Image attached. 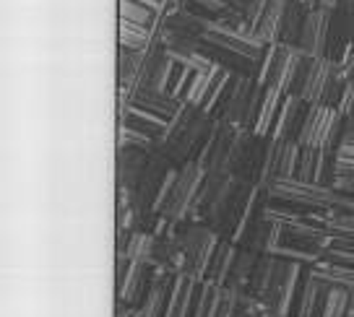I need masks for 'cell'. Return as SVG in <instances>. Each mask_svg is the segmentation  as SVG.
I'll return each instance as SVG.
<instances>
[{
    "instance_id": "cell-1",
    "label": "cell",
    "mask_w": 354,
    "mask_h": 317,
    "mask_svg": "<svg viewBox=\"0 0 354 317\" xmlns=\"http://www.w3.org/2000/svg\"><path fill=\"white\" fill-rule=\"evenodd\" d=\"M261 99H263V86H258L253 76L234 73L214 115L224 117L237 128H250L253 131L258 110H261Z\"/></svg>"
},
{
    "instance_id": "cell-2",
    "label": "cell",
    "mask_w": 354,
    "mask_h": 317,
    "mask_svg": "<svg viewBox=\"0 0 354 317\" xmlns=\"http://www.w3.org/2000/svg\"><path fill=\"white\" fill-rule=\"evenodd\" d=\"M266 195L279 203L302 208V211H331L336 203L333 187L308 182L299 177H274L266 187Z\"/></svg>"
},
{
    "instance_id": "cell-3",
    "label": "cell",
    "mask_w": 354,
    "mask_h": 317,
    "mask_svg": "<svg viewBox=\"0 0 354 317\" xmlns=\"http://www.w3.org/2000/svg\"><path fill=\"white\" fill-rule=\"evenodd\" d=\"M344 133V115L328 104H308V115L297 135L299 146L336 151Z\"/></svg>"
},
{
    "instance_id": "cell-4",
    "label": "cell",
    "mask_w": 354,
    "mask_h": 317,
    "mask_svg": "<svg viewBox=\"0 0 354 317\" xmlns=\"http://www.w3.org/2000/svg\"><path fill=\"white\" fill-rule=\"evenodd\" d=\"M203 177H206V169L201 166L198 159H190V162H185V164L180 166L175 190H172V195H169L165 211H162L159 216H165V219L169 221V224H175V227L188 219L190 211H193V203H196V198H198Z\"/></svg>"
},
{
    "instance_id": "cell-5",
    "label": "cell",
    "mask_w": 354,
    "mask_h": 317,
    "mask_svg": "<svg viewBox=\"0 0 354 317\" xmlns=\"http://www.w3.org/2000/svg\"><path fill=\"white\" fill-rule=\"evenodd\" d=\"M328 39H331V11L321 6L310 8L299 37V50L310 57H323L328 52Z\"/></svg>"
},
{
    "instance_id": "cell-6",
    "label": "cell",
    "mask_w": 354,
    "mask_h": 317,
    "mask_svg": "<svg viewBox=\"0 0 354 317\" xmlns=\"http://www.w3.org/2000/svg\"><path fill=\"white\" fill-rule=\"evenodd\" d=\"M305 115H308V104L297 97V94H287L284 102H281V110L277 115V122L271 128V138L277 141H284V138H295L297 141L299 131H302V122H305Z\"/></svg>"
},
{
    "instance_id": "cell-7",
    "label": "cell",
    "mask_w": 354,
    "mask_h": 317,
    "mask_svg": "<svg viewBox=\"0 0 354 317\" xmlns=\"http://www.w3.org/2000/svg\"><path fill=\"white\" fill-rule=\"evenodd\" d=\"M151 151L136 148V146H118V187L133 190L138 185V180L144 177L149 166Z\"/></svg>"
},
{
    "instance_id": "cell-8",
    "label": "cell",
    "mask_w": 354,
    "mask_h": 317,
    "mask_svg": "<svg viewBox=\"0 0 354 317\" xmlns=\"http://www.w3.org/2000/svg\"><path fill=\"white\" fill-rule=\"evenodd\" d=\"M333 70H336V63H333L331 57H326V55L313 57V66H310L308 81H305V86H302L299 99H302L305 104H323V97H326L328 84H331Z\"/></svg>"
},
{
    "instance_id": "cell-9",
    "label": "cell",
    "mask_w": 354,
    "mask_h": 317,
    "mask_svg": "<svg viewBox=\"0 0 354 317\" xmlns=\"http://www.w3.org/2000/svg\"><path fill=\"white\" fill-rule=\"evenodd\" d=\"M180 102H183V99H177L169 88H167V91H154V88H133L131 91V104L141 107V110L154 112V115L165 117V120H169V117L180 110Z\"/></svg>"
},
{
    "instance_id": "cell-10",
    "label": "cell",
    "mask_w": 354,
    "mask_h": 317,
    "mask_svg": "<svg viewBox=\"0 0 354 317\" xmlns=\"http://www.w3.org/2000/svg\"><path fill=\"white\" fill-rule=\"evenodd\" d=\"M196 286H198L196 278H190V276H185V273H175L172 291H169V299H167L165 317H188L190 305H193V294H196Z\"/></svg>"
},
{
    "instance_id": "cell-11",
    "label": "cell",
    "mask_w": 354,
    "mask_h": 317,
    "mask_svg": "<svg viewBox=\"0 0 354 317\" xmlns=\"http://www.w3.org/2000/svg\"><path fill=\"white\" fill-rule=\"evenodd\" d=\"M328 284H323L321 278H315V276L310 273L308 281H305V291L299 296V302L295 307V317H321L323 312V305H326V299H328Z\"/></svg>"
},
{
    "instance_id": "cell-12",
    "label": "cell",
    "mask_w": 354,
    "mask_h": 317,
    "mask_svg": "<svg viewBox=\"0 0 354 317\" xmlns=\"http://www.w3.org/2000/svg\"><path fill=\"white\" fill-rule=\"evenodd\" d=\"M284 91L277 86H266L263 88V99H261V110H258V117H255L253 133L258 138H268V133L277 122V115L281 110V102H284Z\"/></svg>"
},
{
    "instance_id": "cell-13",
    "label": "cell",
    "mask_w": 354,
    "mask_h": 317,
    "mask_svg": "<svg viewBox=\"0 0 354 317\" xmlns=\"http://www.w3.org/2000/svg\"><path fill=\"white\" fill-rule=\"evenodd\" d=\"M289 0H268L263 11V19L258 23V37L263 39L266 44L281 42V26H284V13H287Z\"/></svg>"
},
{
    "instance_id": "cell-14",
    "label": "cell",
    "mask_w": 354,
    "mask_h": 317,
    "mask_svg": "<svg viewBox=\"0 0 354 317\" xmlns=\"http://www.w3.org/2000/svg\"><path fill=\"white\" fill-rule=\"evenodd\" d=\"M310 273L315 276V278H321L323 284L336 286V289H346V291L354 296V268L352 265H342V262H333V260L331 262L318 260Z\"/></svg>"
},
{
    "instance_id": "cell-15",
    "label": "cell",
    "mask_w": 354,
    "mask_h": 317,
    "mask_svg": "<svg viewBox=\"0 0 354 317\" xmlns=\"http://www.w3.org/2000/svg\"><path fill=\"white\" fill-rule=\"evenodd\" d=\"M144 55L146 50H128V47H120L118 52V86L133 91L136 84H138V73H141V66H144Z\"/></svg>"
},
{
    "instance_id": "cell-16",
    "label": "cell",
    "mask_w": 354,
    "mask_h": 317,
    "mask_svg": "<svg viewBox=\"0 0 354 317\" xmlns=\"http://www.w3.org/2000/svg\"><path fill=\"white\" fill-rule=\"evenodd\" d=\"M299 273H302V262L289 260L287 278H284V286H281V294H279L277 309H274V315H277V317H289V315H292V309H295V305H297Z\"/></svg>"
},
{
    "instance_id": "cell-17",
    "label": "cell",
    "mask_w": 354,
    "mask_h": 317,
    "mask_svg": "<svg viewBox=\"0 0 354 317\" xmlns=\"http://www.w3.org/2000/svg\"><path fill=\"white\" fill-rule=\"evenodd\" d=\"M234 258H237V252H234L232 242L221 240L216 252H214V258H211L209 276H206V278H214L219 286H224L227 284V278H230V273H232Z\"/></svg>"
},
{
    "instance_id": "cell-18",
    "label": "cell",
    "mask_w": 354,
    "mask_h": 317,
    "mask_svg": "<svg viewBox=\"0 0 354 317\" xmlns=\"http://www.w3.org/2000/svg\"><path fill=\"white\" fill-rule=\"evenodd\" d=\"M305 16H308V8H305L302 3H297V0H289L287 13H284V26H281V42L292 44V47H299Z\"/></svg>"
},
{
    "instance_id": "cell-19",
    "label": "cell",
    "mask_w": 354,
    "mask_h": 317,
    "mask_svg": "<svg viewBox=\"0 0 354 317\" xmlns=\"http://www.w3.org/2000/svg\"><path fill=\"white\" fill-rule=\"evenodd\" d=\"M154 34H156L154 26H144V23L120 19V47H128V50H146V47L151 44V39H154Z\"/></svg>"
},
{
    "instance_id": "cell-20",
    "label": "cell",
    "mask_w": 354,
    "mask_h": 317,
    "mask_svg": "<svg viewBox=\"0 0 354 317\" xmlns=\"http://www.w3.org/2000/svg\"><path fill=\"white\" fill-rule=\"evenodd\" d=\"M221 66H214L209 68V70H196L193 73V81H190L188 91H185V102H190V104H196V107H203V102H206V97H209V88L211 84H214V78L219 76Z\"/></svg>"
},
{
    "instance_id": "cell-21",
    "label": "cell",
    "mask_w": 354,
    "mask_h": 317,
    "mask_svg": "<svg viewBox=\"0 0 354 317\" xmlns=\"http://www.w3.org/2000/svg\"><path fill=\"white\" fill-rule=\"evenodd\" d=\"M219 302H221V286L214 278H206L201 284V294L193 309V317H219Z\"/></svg>"
},
{
    "instance_id": "cell-22",
    "label": "cell",
    "mask_w": 354,
    "mask_h": 317,
    "mask_svg": "<svg viewBox=\"0 0 354 317\" xmlns=\"http://www.w3.org/2000/svg\"><path fill=\"white\" fill-rule=\"evenodd\" d=\"M118 11H120V19L125 21H136V23H144V26H159V13L151 11V8H146L141 3H136V0H120L118 3Z\"/></svg>"
},
{
    "instance_id": "cell-23",
    "label": "cell",
    "mask_w": 354,
    "mask_h": 317,
    "mask_svg": "<svg viewBox=\"0 0 354 317\" xmlns=\"http://www.w3.org/2000/svg\"><path fill=\"white\" fill-rule=\"evenodd\" d=\"M349 302H352V294H349L346 289L331 286L328 299H326V305H323L321 317H346L349 315Z\"/></svg>"
},
{
    "instance_id": "cell-24",
    "label": "cell",
    "mask_w": 354,
    "mask_h": 317,
    "mask_svg": "<svg viewBox=\"0 0 354 317\" xmlns=\"http://www.w3.org/2000/svg\"><path fill=\"white\" fill-rule=\"evenodd\" d=\"M232 76H234L232 70L221 68L219 76L214 78V84H211L209 97H206V102H203V107H201V110L209 112V115H214V112H216V107H219V102H221V97H224V91H227V86H230V78H232Z\"/></svg>"
},
{
    "instance_id": "cell-25",
    "label": "cell",
    "mask_w": 354,
    "mask_h": 317,
    "mask_svg": "<svg viewBox=\"0 0 354 317\" xmlns=\"http://www.w3.org/2000/svg\"><path fill=\"white\" fill-rule=\"evenodd\" d=\"M193 73H196V70H190L188 66H180V63H175V68H172V76H169V91H172L177 99L185 97L190 81H193Z\"/></svg>"
},
{
    "instance_id": "cell-26",
    "label": "cell",
    "mask_w": 354,
    "mask_h": 317,
    "mask_svg": "<svg viewBox=\"0 0 354 317\" xmlns=\"http://www.w3.org/2000/svg\"><path fill=\"white\" fill-rule=\"evenodd\" d=\"M266 6H268V0H248V6H245V21H248V26L250 29H258V23H261V19H263V11H266Z\"/></svg>"
},
{
    "instance_id": "cell-27",
    "label": "cell",
    "mask_w": 354,
    "mask_h": 317,
    "mask_svg": "<svg viewBox=\"0 0 354 317\" xmlns=\"http://www.w3.org/2000/svg\"><path fill=\"white\" fill-rule=\"evenodd\" d=\"M333 211L354 213V195H349V193H339V190H336V203H333Z\"/></svg>"
},
{
    "instance_id": "cell-28",
    "label": "cell",
    "mask_w": 354,
    "mask_h": 317,
    "mask_svg": "<svg viewBox=\"0 0 354 317\" xmlns=\"http://www.w3.org/2000/svg\"><path fill=\"white\" fill-rule=\"evenodd\" d=\"M333 190L354 195V175H336V180H333Z\"/></svg>"
},
{
    "instance_id": "cell-29",
    "label": "cell",
    "mask_w": 354,
    "mask_h": 317,
    "mask_svg": "<svg viewBox=\"0 0 354 317\" xmlns=\"http://www.w3.org/2000/svg\"><path fill=\"white\" fill-rule=\"evenodd\" d=\"M136 3H141V6H146V8H151V11H156L159 16L165 13V0H136Z\"/></svg>"
},
{
    "instance_id": "cell-30",
    "label": "cell",
    "mask_w": 354,
    "mask_h": 317,
    "mask_svg": "<svg viewBox=\"0 0 354 317\" xmlns=\"http://www.w3.org/2000/svg\"><path fill=\"white\" fill-rule=\"evenodd\" d=\"M118 317H149V315H144L141 309H131V312H125V305H120V312H118Z\"/></svg>"
},
{
    "instance_id": "cell-31",
    "label": "cell",
    "mask_w": 354,
    "mask_h": 317,
    "mask_svg": "<svg viewBox=\"0 0 354 317\" xmlns=\"http://www.w3.org/2000/svg\"><path fill=\"white\" fill-rule=\"evenodd\" d=\"M339 3H342V0H318V6H321V8H328V11H336Z\"/></svg>"
},
{
    "instance_id": "cell-32",
    "label": "cell",
    "mask_w": 354,
    "mask_h": 317,
    "mask_svg": "<svg viewBox=\"0 0 354 317\" xmlns=\"http://www.w3.org/2000/svg\"><path fill=\"white\" fill-rule=\"evenodd\" d=\"M297 3H302V6H305V8H318V0H297Z\"/></svg>"
},
{
    "instance_id": "cell-33",
    "label": "cell",
    "mask_w": 354,
    "mask_h": 317,
    "mask_svg": "<svg viewBox=\"0 0 354 317\" xmlns=\"http://www.w3.org/2000/svg\"><path fill=\"white\" fill-rule=\"evenodd\" d=\"M240 317H255V312H245V309H243V315H240Z\"/></svg>"
}]
</instances>
